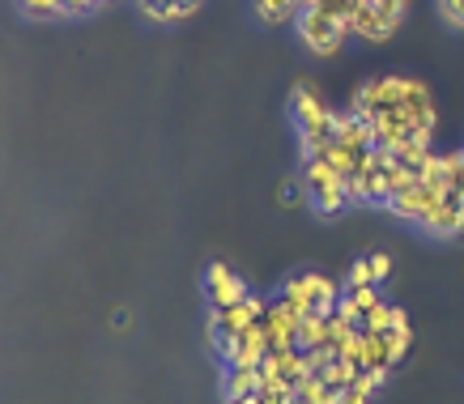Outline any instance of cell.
<instances>
[{"label":"cell","mask_w":464,"mask_h":404,"mask_svg":"<svg viewBox=\"0 0 464 404\" xmlns=\"http://www.w3.org/2000/svg\"><path fill=\"white\" fill-rule=\"evenodd\" d=\"M290 111H295V128H298V145H303V162L320 158L333 145V107L320 98V90L311 82H298L290 90Z\"/></svg>","instance_id":"1"},{"label":"cell","mask_w":464,"mask_h":404,"mask_svg":"<svg viewBox=\"0 0 464 404\" xmlns=\"http://www.w3.org/2000/svg\"><path fill=\"white\" fill-rule=\"evenodd\" d=\"M303 183H307V205H315V213L333 217V213L350 209V196H345V179L328 167L324 158H307L303 162Z\"/></svg>","instance_id":"2"},{"label":"cell","mask_w":464,"mask_h":404,"mask_svg":"<svg viewBox=\"0 0 464 404\" xmlns=\"http://www.w3.org/2000/svg\"><path fill=\"white\" fill-rule=\"evenodd\" d=\"M295 30L311 56H337L341 47H345V39H350L345 26H341V17H333L328 9H303L295 17Z\"/></svg>","instance_id":"3"},{"label":"cell","mask_w":464,"mask_h":404,"mask_svg":"<svg viewBox=\"0 0 464 404\" xmlns=\"http://www.w3.org/2000/svg\"><path fill=\"white\" fill-rule=\"evenodd\" d=\"M282 298L295 303V307H303L307 315H333V307L341 303V290H337V281L320 277V273H303V277L285 281Z\"/></svg>","instance_id":"4"},{"label":"cell","mask_w":464,"mask_h":404,"mask_svg":"<svg viewBox=\"0 0 464 404\" xmlns=\"http://www.w3.org/2000/svg\"><path fill=\"white\" fill-rule=\"evenodd\" d=\"M265 298H256L252 290L243 293L235 307H218L209 311V323H205V332H209V341H218V336H239L247 323H260L265 320Z\"/></svg>","instance_id":"5"},{"label":"cell","mask_w":464,"mask_h":404,"mask_svg":"<svg viewBox=\"0 0 464 404\" xmlns=\"http://www.w3.org/2000/svg\"><path fill=\"white\" fill-rule=\"evenodd\" d=\"M303 315L307 311L295 307V303H285V298H277V303H268L265 307V320H260V328H265L268 336V349H298V323H303Z\"/></svg>","instance_id":"6"},{"label":"cell","mask_w":464,"mask_h":404,"mask_svg":"<svg viewBox=\"0 0 464 404\" xmlns=\"http://www.w3.org/2000/svg\"><path fill=\"white\" fill-rule=\"evenodd\" d=\"M439 200H443V192H439V188H426V183L418 179L413 188H405V192L388 196V205H383V209H392V217H401V222L422 226L426 217L439 209Z\"/></svg>","instance_id":"7"},{"label":"cell","mask_w":464,"mask_h":404,"mask_svg":"<svg viewBox=\"0 0 464 404\" xmlns=\"http://www.w3.org/2000/svg\"><path fill=\"white\" fill-rule=\"evenodd\" d=\"M243 293H247V285L239 281V273H230L226 265H209V273H205V298H209V311L235 307Z\"/></svg>","instance_id":"8"},{"label":"cell","mask_w":464,"mask_h":404,"mask_svg":"<svg viewBox=\"0 0 464 404\" xmlns=\"http://www.w3.org/2000/svg\"><path fill=\"white\" fill-rule=\"evenodd\" d=\"M422 230H426V235H443V238L460 235V230H464V200H460V196H456V192H443L439 209L422 222Z\"/></svg>","instance_id":"9"},{"label":"cell","mask_w":464,"mask_h":404,"mask_svg":"<svg viewBox=\"0 0 464 404\" xmlns=\"http://www.w3.org/2000/svg\"><path fill=\"white\" fill-rule=\"evenodd\" d=\"M235 358H230V366H265L268 358V336L260 323H247L239 336H235Z\"/></svg>","instance_id":"10"},{"label":"cell","mask_w":464,"mask_h":404,"mask_svg":"<svg viewBox=\"0 0 464 404\" xmlns=\"http://www.w3.org/2000/svg\"><path fill=\"white\" fill-rule=\"evenodd\" d=\"M265 375H277V379H285L290 388H295L298 379H307V370H303V349H268V358H265V366H260Z\"/></svg>","instance_id":"11"},{"label":"cell","mask_w":464,"mask_h":404,"mask_svg":"<svg viewBox=\"0 0 464 404\" xmlns=\"http://www.w3.org/2000/svg\"><path fill=\"white\" fill-rule=\"evenodd\" d=\"M260 391V366H230L226 370V404Z\"/></svg>","instance_id":"12"},{"label":"cell","mask_w":464,"mask_h":404,"mask_svg":"<svg viewBox=\"0 0 464 404\" xmlns=\"http://www.w3.org/2000/svg\"><path fill=\"white\" fill-rule=\"evenodd\" d=\"M362 341V370H383V375H392V362H388V336L383 332H358Z\"/></svg>","instance_id":"13"},{"label":"cell","mask_w":464,"mask_h":404,"mask_svg":"<svg viewBox=\"0 0 464 404\" xmlns=\"http://www.w3.org/2000/svg\"><path fill=\"white\" fill-rule=\"evenodd\" d=\"M252 5L265 26H285V22H295L303 14V0H252Z\"/></svg>","instance_id":"14"},{"label":"cell","mask_w":464,"mask_h":404,"mask_svg":"<svg viewBox=\"0 0 464 404\" xmlns=\"http://www.w3.org/2000/svg\"><path fill=\"white\" fill-rule=\"evenodd\" d=\"M405 311H401V307H392V303H380V307H371V311H366V320H362V328H366V332H383V336H388V332H396V328H405Z\"/></svg>","instance_id":"15"},{"label":"cell","mask_w":464,"mask_h":404,"mask_svg":"<svg viewBox=\"0 0 464 404\" xmlns=\"http://www.w3.org/2000/svg\"><path fill=\"white\" fill-rule=\"evenodd\" d=\"M328 336H333L328 315H303V323H298V349H324Z\"/></svg>","instance_id":"16"},{"label":"cell","mask_w":464,"mask_h":404,"mask_svg":"<svg viewBox=\"0 0 464 404\" xmlns=\"http://www.w3.org/2000/svg\"><path fill=\"white\" fill-rule=\"evenodd\" d=\"M295 400L298 404H337L341 391L328 388L324 379H298V383H295Z\"/></svg>","instance_id":"17"},{"label":"cell","mask_w":464,"mask_h":404,"mask_svg":"<svg viewBox=\"0 0 464 404\" xmlns=\"http://www.w3.org/2000/svg\"><path fill=\"white\" fill-rule=\"evenodd\" d=\"M443 170H448V192H456L464 200V149L443 154Z\"/></svg>","instance_id":"18"},{"label":"cell","mask_w":464,"mask_h":404,"mask_svg":"<svg viewBox=\"0 0 464 404\" xmlns=\"http://www.w3.org/2000/svg\"><path fill=\"white\" fill-rule=\"evenodd\" d=\"M22 5V14L34 17V22H52L60 17V0H17Z\"/></svg>","instance_id":"19"},{"label":"cell","mask_w":464,"mask_h":404,"mask_svg":"<svg viewBox=\"0 0 464 404\" xmlns=\"http://www.w3.org/2000/svg\"><path fill=\"white\" fill-rule=\"evenodd\" d=\"M409 345H413V328H409V323H405V328H396V332H388V362H401V358H405V353H409Z\"/></svg>","instance_id":"20"},{"label":"cell","mask_w":464,"mask_h":404,"mask_svg":"<svg viewBox=\"0 0 464 404\" xmlns=\"http://www.w3.org/2000/svg\"><path fill=\"white\" fill-rule=\"evenodd\" d=\"M307 196V183H303V175L298 179H282V188H277V200H282L285 209H298V200Z\"/></svg>","instance_id":"21"},{"label":"cell","mask_w":464,"mask_h":404,"mask_svg":"<svg viewBox=\"0 0 464 404\" xmlns=\"http://www.w3.org/2000/svg\"><path fill=\"white\" fill-rule=\"evenodd\" d=\"M362 285H375V273H371V260H353L350 277H345V290H362Z\"/></svg>","instance_id":"22"},{"label":"cell","mask_w":464,"mask_h":404,"mask_svg":"<svg viewBox=\"0 0 464 404\" xmlns=\"http://www.w3.org/2000/svg\"><path fill=\"white\" fill-rule=\"evenodd\" d=\"M439 17H443L448 26L464 30V0H439Z\"/></svg>","instance_id":"23"},{"label":"cell","mask_w":464,"mask_h":404,"mask_svg":"<svg viewBox=\"0 0 464 404\" xmlns=\"http://www.w3.org/2000/svg\"><path fill=\"white\" fill-rule=\"evenodd\" d=\"M102 0H60V17H85V14H94Z\"/></svg>","instance_id":"24"},{"label":"cell","mask_w":464,"mask_h":404,"mask_svg":"<svg viewBox=\"0 0 464 404\" xmlns=\"http://www.w3.org/2000/svg\"><path fill=\"white\" fill-rule=\"evenodd\" d=\"M371 260V273H375V285H383V281L392 277V255L388 251H375V255H366Z\"/></svg>","instance_id":"25"},{"label":"cell","mask_w":464,"mask_h":404,"mask_svg":"<svg viewBox=\"0 0 464 404\" xmlns=\"http://www.w3.org/2000/svg\"><path fill=\"white\" fill-rule=\"evenodd\" d=\"M337 404H371V396H366V391H358V388H345Z\"/></svg>","instance_id":"26"},{"label":"cell","mask_w":464,"mask_h":404,"mask_svg":"<svg viewBox=\"0 0 464 404\" xmlns=\"http://www.w3.org/2000/svg\"><path fill=\"white\" fill-rule=\"evenodd\" d=\"M230 404H265V400H260V391H256V396H243V400H230Z\"/></svg>","instance_id":"27"},{"label":"cell","mask_w":464,"mask_h":404,"mask_svg":"<svg viewBox=\"0 0 464 404\" xmlns=\"http://www.w3.org/2000/svg\"><path fill=\"white\" fill-rule=\"evenodd\" d=\"M102 5H107V0H102Z\"/></svg>","instance_id":"28"}]
</instances>
